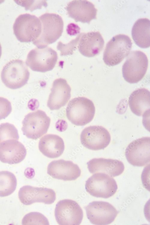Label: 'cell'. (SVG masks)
Instances as JSON below:
<instances>
[{"instance_id": "obj_9", "label": "cell", "mask_w": 150, "mask_h": 225, "mask_svg": "<svg viewBox=\"0 0 150 225\" xmlns=\"http://www.w3.org/2000/svg\"><path fill=\"white\" fill-rule=\"evenodd\" d=\"M86 191L97 197L109 198L116 193L118 186L112 177L102 173L94 174L86 181Z\"/></svg>"}, {"instance_id": "obj_1", "label": "cell", "mask_w": 150, "mask_h": 225, "mask_svg": "<svg viewBox=\"0 0 150 225\" xmlns=\"http://www.w3.org/2000/svg\"><path fill=\"white\" fill-rule=\"evenodd\" d=\"M41 30L37 39L33 43L37 47L47 46L58 40L63 32L64 22L58 14L46 13L39 17Z\"/></svg>"}, {"instance_id": "obj_5", "label": "cell", "mask_w": 150, "mask_h": 225, "mask_svg": "<svg viewBox=\"0 0 150 225\" xmlns=\"http://www.w3.org/2000/svg\"><path fill=\"white\" fill-rule=\"evenodd\" d=\"M30 73L26 64L20 59L11 60L3 67L1 73L3 83L12 89L19 88L27 82Z\"/></svg>"}, {"instance_id": "obj_20", "label": "cell", "mask_w": 150, "mask_h": 225, "mask_svg": "<svg viewBox=\"0 0 150 225\" xmlns=\"http://www.w3.org/2000/svg\"><path fill=\"white\" fill-rule=\"evenodd\" d=\"M87 165L91 173H104L112 177L120 175L124 169L122 162L111 159L94 158L88 162Z\"/></svg>"}, {"instance_id": "obj_24", "label": "cell", "mask_w": 150, "mask_h": 225, "mask_svg": "<svg viewBox=\"0 0 150 225\" xmlns=\"http://www.w3.org/2000/svg\"><path fill=\"white\" fill-rule=\"evenodd\" d=\"M17 185L16 178L8 171L0 172V197L9 196L15 190Z\"/></svg>"}, {"instance_id": "obj_16", "label": "cell", "mask_w": 150, "mask_h": 225, "mask_svg": "<svg viewBox=\"0 0 150 225\" xmlns=\"http://www.w3.org/2000/svg\"><path fill=\"white\" fill-rule=\"evenodd\" d=\"M69 16L76 22L89 24L96 19L97 10L92 2L86 0H73L66 8Z\"/></svg>"}, {"instance_id": "obj_29", "label": "cell", "mask_w": 150, "mask_h": 225, "mask_svg": "<svg viewBox=\"0 0 150 225\" xmlns=\"http://www.w3.org/2000/svg\"><path fill=\"white\" fill-rule=\"evenodd\" d=\"M80 27L76 24L71 23L67 26V32L70 35H74L79 33L80 32Z\"/></svg>"}, {"instance_id": "obj_3", "label": "cell", "mask_w": 150, "mask_h": 225, "mask_svg": "<svg viewBox=\"0 0 150 225\" xmlns=\"http://www.w3.org/2000/svg\"><path fill=\"white\" fill-rule=\"evenodd\" d=\"M132 43L128 36L116 35L107 43L103 56L105 63L109 66L117 65L127 57L132 49Z\"/></svg>"}, {"instance_id": "obj_15", "label": "cell", "mask_w": 150, "mask_h": 225, "mask_svg": "<svg viewBox=\"0 0 150 225\" xmlns=\"http://www.w3.org/2000/svg\"><path fill=\"white\" fill-rule=\"evenodd\" d=\"M47 172L54 178L70 181L79 177L81 171L72 161L61 159L50 162L47 166Z\"/></svg>"}, {"instance_id": "obj_27", "label": "cell", "mask_w": 150, "mask_h": 225, "mask_svg": "<svg viewBox=\"0 0 150 225\" xmlns=\"http://www.w3.org/2000/svg\"><path fill=\"white\" fill-rule=\"evenodd\" d=\"M79 37V34L75 39L67 44H63L61 42H58L57 49L61 52V56L71 55L74 53V51L77 49Z\"/></svg>"}, {"instance_id": "obj_4", "label": "cell", "mask_w": 150, "mask_h": 225, "mask_svg": "<svg viewBox=\"0 0 150 225\" xmlns=\"http://www.w3.org/2000/svg\"><path fill=\"white\" fill-rule=\"evenodd\" d=\"M13 29L14 34L20 41L33 43L40 35L41 23L39 18L34 15L28 14H21L16 19Z\"/></svg>"}, {"instance_id": "obj_17", "label": "cell", "mask_w": 150, "mask_h": 225, "mask_svg": "<svg viewBox=\"0 0 150 225\" xmlns=\"http://www.w3.org/2000/svg\"><path fill=\"white\" fill-rule=\"evenodd\" d=\"M26 150L17 140L10 139L0 143V161L9 164L20 163L25 159Z\"/></svg>"}, {"instance_id": "obj_18", "label": "cell", "mask_w": 150, "mask_h": 225, "mask_svg": "<svg viewBox=\"0 0 150 225\" xmlns=\"http://www.w3.org/2000/svg\"><path fill=\"white\" fill-rule=\"evenodd\" d=\"M79 35L77 47L83 56L93 57L99 54L102 50L104 42L99 32L81 33Z\"/></svg>"}, {"instance_id": "obj_8", "label": "cell", "mask_w": 150, "mask_h": 225, "mask_svg": "<svg viewBox=\"0 0 150 225\" xmlns=\"http://www.w3.org/2000/svg\"><path fill=\"white\" fill-rule=\"evenodd\" d=\"M50 122V119L45 112L38 110L25 116L21 129L27 138L36 140L46 133Z\"/></svg>"}, {"instance_id": "obj_2", "label": "cell", "mask_w": 150, "mask_h": 225, "mask_svg": "<svg viewBox=\"0 0 150 225\" xmlns=\"http://www.w3.org/2000/svg\"><path fill=\"white\" fill-rule=\"evenodd\" d=\"M66 111V117L72 124L83 126L92 120L95 108L91 100L85 97H78L70 101Z\"/></svg>"}, {"instance_id": "obj_7", "label": "cell", "mask_w": 150, "mask_h": 225, "mask_svg": "<svg viewBox=\"0 0 150 225\" xmlns=\"http://www.w3.org/2000/svg\"><path fill=\"white\" fill-rule=\"evenodd\" d=\"M58 58L56 52L50 47H37L28 53L26 64L34 71L45 72L53 69Z\"/></svg>"}, {"instance_id": "obj_21", "label": "cell", "mask_w": 150, "mask_h": 225, "mask_svg": "<svg viewBox=\"0 0 150 225\" xmlns=\"http://www.w3.org/2000/svg\"><path fill=\"white\" fill-rule=\"evenodd\" d=\"M38 147L40 152L45 156L55 158L62 154L64 149V145L63 139L58 136L48 134L40 139Z\"/></svg>"}, {"instance_id": "obj_6", "label": "cell", "mask_w": 150, "mask_h": 225, "mask_svg": "<svg viewBox=\"0 0 150 225\" xmlns=\"http://www.w3.org/2000/svg\"><path fill=\"white\" fill-rule=\"evenodd\" d=\"M148 65L147 56L144 52L140 51L131 52L122 67L124 79L130 83L139 82L145 75Z\"/></svg>"}, {"instance_id": "obj_10", "label": "cell", "mask_w": 150, "mask_h": 225, "mask_svg": "<svg viewBox=\"0 0 150 225\" xmlns=\"http://www.w3.org/2000/svg\"><path fill=\"white\" fill-rule=\"evenodd\" d=\"M58 223L61 225H78L83 218L82 209L75 201L66 199L59 201L55 210Z\"/></svg>"}, {"instance_id": "obj_28", "label": "cell", "mask_w": 150, "mask_h": 225, "mask_svg": "<svg viewBox=\"0 0 150 225\" xmlns=\"http://www.w3.org/2000/svg\"><path fill=\"white\" fill-rule=\"evenodd\" d=\"M12 110L10 102L7 99L0 97V120L7 117Z\"/></svg>"}, {"instance_id": "obj_22", "label": "cell", "mask_w": 150, "mask_h": 225, "mask_svg": "<svg viewBox=\"0 0 150 225\" xmlns=\"http://www.w3.org/2000/svg\"><path fill=\"white\" fill-rule=\"evenodd\" d=\"M150 101L149 91L142 88L135 90L131 94L129 98L128 103L132 112L141 116L149 111Z\"/></svg>"}, {"instance_id": "obj_12", "label": "cell", "mask_w": 150, "mask_h": 225, "mask_svg": "<svg viewBox=\"0 0 150 225\" xmlns=\"http://www.w3.org/2000/svg\"><path fill=\"white\" fill-rule=\"evenodd\" d=\"M82 145L93 150L103 149L110 144L111 136L109 131L100 126H92L84 129L80 134Z\"/></svg>"}, {"instance_id": "obj_13", "label": "cell", "mask_w": 150, "mask_h": 225, "mask_svg": "<svg viewBox=\"0 0 150 225\" xmlns=\"http://www.w3.org/2000/svg\"><path fill=\"white\" fill-rule=\"evenodd\" d=\"M125 156L128 162L136 166H142L150 160V137H143L134 140L127 147Z\"/></svg>"}, {"instance_id": "obj_14", "label": "cell", "mask_w": 150, "mask_h": 225, "mask_svg": "<svg viewBox=\"0 0 150 225\" xmlns=\"http://www.w3.org/2000/svg\"><path fill=\"white\" fill-rule=\"evenodd\" d=\"M18 196L21 202L26 205L36 202L50 204L54 202L56 199V193L53 190L29 185L24 186L21 188Z\"/></svg>"}, {"instance_id": "obj_19", "label": "cell", "mask_w": 150, "mask_h": 225, "mask_svg": "<svg viewBox=\"0 0 150 225\" xmlns=\"http://www.w3.org/2000/svg\"><path fill=\"white\" fill-rule=\"evenodd\" d=\"M47 102L52 110H58L64 106L71 97V89L66 80L58 78L53 82Z\"/></svg>"}, {"instance_id": "obj_11", "label": "cell", "mask_w": 150, "mask_h": 225, "mask_svg": "<svg viewBox=\"0 0 150 225\" xmlns=\"http://www.w3.org/2000/svg\"><path fill=\"white\" fill-rule=\"evenodd\" d=\"M87 217L93 224L108 225L113 222L118 212L110 203L102 201H94L85 207Z\"/></svg>"}, {"instance_id": "obj_25", "label": "cell", "mask_w": 150, "mask_h": 225, "mask_svg": "<svg viewBox=\"0 0 150 225\" xmlns=\"http://www.w3.org/2000/svg\"><path fill=\"white\" fill-rule=\"evenodd\" d=\"M19 138L18 130L14 125L8 123L0 124V143L8 140H18Z\"/></svg>"}, {"instance_id": "obj_30", "label": "cell", "mask_w": 150, "mask_h": 225, "mask_svg": "<svg viewBox=\"0 0 150 225\" xmlns=\"http://www.w3.org/2000/svg\"><path fill=\"white\" fill-rule=\"evenodd\" d=\"M2 54V46H1V45L0 44V58H1V56Z\"/></svg>"}, {"instance_id": "obj_26", "label": "cell", "mask_w": 150, "mask_h": 225, "mask_svg": "<svg viewBox=\"0 0 150 225\" xmlns=\"http://www.w3.org/2000/svg\"><path fill=\"white\" fill-rule=\"evenodd\" d=\"M22 225H49L47 219L42 214L32 212L25 215L23 218Z\"/></svg>"}, {"instance_id": "obj_23", "label": "cell", "mask_w": 150, "mask_h": 225, "mask_svg": "<svg viewBox=\"0 0 150 225\" xmlns=\"http://www.w3.org/2000/svg\"><path fill=\"white\" fill-rule=\"evenodd\" d=\"M150 20L146 18L138 19L134 24L132 29V35L135 43L142 48L150 46Z\"/></svg>"}]
</instances>
